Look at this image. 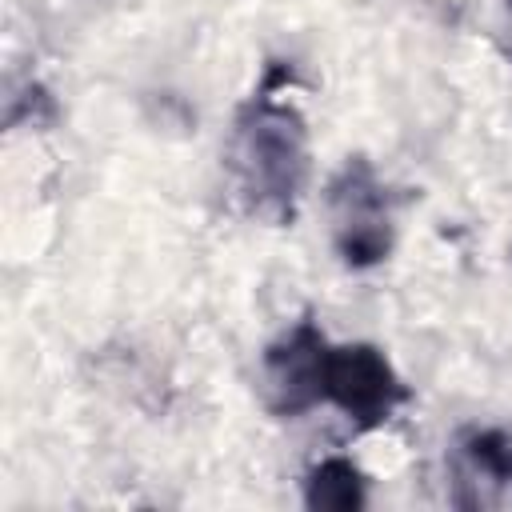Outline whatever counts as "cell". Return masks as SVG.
<instances>
[{
	"instance_id": "obj_3",
	"label": "cell",
	"mask_w": 512,
	"mask_h": 512,
	"mask_svg": "<svg viewBox=\"0 0 512 512\" xmlns=\"http://www.w3.org/2000/svg\"><path fill=\"white\" fill-rule=\"evenodd\" d=\"M404 384L392 372L388 356L372 344H328L324 356V404H336L360 428L384 424L404 400Z\"/></svg>"
},
{
	"instance_id": "obj_5",
	"label": "cell",
	"mask_w": 512,
	"mask_h": 512,
	"mask_svg": "<svg viewBox=\"0 0 512 512\" xmlns=\"http://www.w3.org/2000/svg\"><path fill=\"white\" fill-rule=\"evenodd\" d=\"M456 460L468 480L512 488V432L508 428H464L456 436Z\"/></svg>"
},
{
	"instance_id": "obj_4",
	"label": "cell",
	"mask_w": 512,
	"mask_h": 512,
	"mask_svg": "<svg viewBox=\"0 0 512 512\" xmlns=\"http://www.w3.org/2000/svg\"><path fill=\"white\" fill-rule=\"evenodd\" d=\"M324 356L328 340L312 320H296L264 352V396L280 416H300L324 400Z\"/></svg>"
},
{
	"instance_id": "obj_6",
	"label": "cell",
	"mask_w": 512,
	"mask_h": 512,
	"mask_svg": "<svg viewBox=\"0 0 512 512\" xmlns=\"http://www.w3.org/2000/svg\"><path fill=\"white\" fill-rule=\"evenodd\" d=\"M364 500H368L364 476L344 456L320 460L308 472V480H304V504L308 508H320V512H356V508H364Z\"/></svg>"
},
{
	"instance_id": "obj_1",
	"label": "cell",
	"mask_w": 512,
	"mask_h": 512,
	"mask_svg": "<svg viewBox=\"0 0 512 512\" xmlns=\"http://www.w3.org/2000/svg\"><path fill=\"white\" fill-rule=\"evenodd\" d=\"M288 76L292 72L284 64H272L268 80L236 112V132H232V172H236L240 196L256 216H268V220L292 216L308 176L304 120L292 104L280 100V84Z\"/></svg>"
},
{
	"instance_id": "obj_2",
	"label": "cell",
	"mask_w": 512,
	"mask_h": 512,
	"mask_svg": "<svg viewBox=\"0 0 512 512\" xmlns=\"http://www.w3.org/2000/svg\"><path fill=\"white\" fill-rule=\"evenodd\" d=\"M328 204L336 216V252L348 268H372L392 252V224L384 184L368 160H348L328 184Z\"/></svg>"
}]
</instances>
